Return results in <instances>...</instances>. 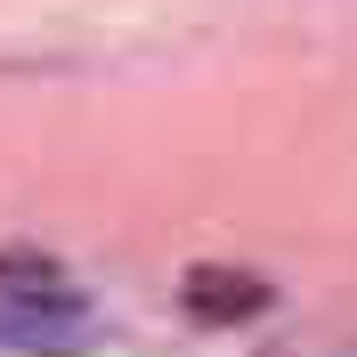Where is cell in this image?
<instances>
[{
  "label": "cell",
  "mask_w": 357,
  "mask_h": 357,
  "mask_svg": "<svg viewBox=\"0 0 357 357\" xmlns=\"http://www.w3.org/2000/svg\"><path fill=\"white\" fill-rule=\"evenodd\" d=\"M187 309H195V317H252V309H268V284H244V276H195V284H187Z\"/></svg>",
  "instance_id": "6da1fadb"
}]
</instances>
